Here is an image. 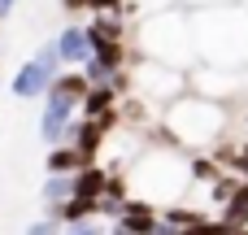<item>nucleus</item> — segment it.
<instances>
[{
  "label": "nucleus",
  "instance_id": "f257e3e1",
  "mask_svg": "<svg viewBox=\"0 0 248 235\" xmlns=\"http://www.w3.org/2000/svg\"><path fill=\"white\" fill-rule=\"evenodd\" d=\"M231 126V113L222 100H209L201 92H183L179 100H170L161 109V118L148 126L157 144H170V148H183V153H214L222 144Z\"/></svg>",
  "mask_w": 248,
  "mask_h": 235
},
{
  "label": "nucleus",
  "instance_id": "f03ea898",
  "mask_svg": "<svg viewBox=\"0 0 248 235\" xmlns=\"http://www.w3.org/2000/svg\"><path fill=\"white\" fill-rule=\"evenodd\" d=\"M192 44L196 61L222 65V70H248V4H214L192 9Z\"/></svg>",
  "mask_w": 248,
  "mask_h": 235
},
{
  "label": "nucleus",
  "instance_id": "7ed1b4c3",
  "mask_svg": "<svg viewBox=\"0 0 248 235\" xmlns=\"http://www.w3.org/2000/svg\"><path fill=\"white\" fill-rule=\"evenodd\" d=\"M126 183H131V196L153 201V205L166 209V205L187 201V192H192V161H187L183 148L157 144V148L135 153V161L126 170Z\"/></svg>",
  "mask_w": 248,
  "mask_h": 235
},
{
  "label": "nucleus",
  "instance_id": "20e7f679",
  "mask_svg": "<svg viewBox=\"0 0 248 235\" xmlns=\"http://www.w3.org/2000/svg\"><path fill=\"white\" fill-rule=\"evenodd\" d=\"M131 39H135V44H131L135 57H148V61H161V65H174V70H192V65H196L192 9H183V4L131 22Z\"/></svg>",
  "mask_w": 248,
  "mask_h": 235
},
{
  "label": "nucleus",
  "instance_id": "39448f33",
  "mask_svg": "<svg viewBox=\"0 0 248 235\" xmlns=\"http://www.w3.org/2000/svg\"><path fill=\"white\" fill-rule=\"evenodd\" d=\"M131 83H135V92H140L148 105H157V109H166L170 100H179L183 92H192V87H187V70H174V65L148 61V57H131Z\"/></svg>",
  "mask_w": 248,
  "mask_h": 235
},
{
  "label": "nucleus",
  "instance_id": "423d86ee",
  "mask_svg": "<svg viewBox=\"0 0 248 235\" xmlns=\"http://www.w3.org/2000/svg\"><path fill=\"white\" fill-rule=\"evenodd\" d=\"M65 65H61V57H57V44H39L22 65H17V74H13V96L17 100H39L48 87H52V78L61 74Z\"/></svg>",
  "mask_w": 248,
  "mask_h": 235
},
{
  "label": "nucleus",
  "instance_id": "0eeeda50",
  "mask_svg": "<svg viewBox=\"0 0 248 235\" xmlns=\"http://www.w3.org/2000/svg\"><path fill=\"white\" fill-rule=\"evenodd\" d=\"M187 87L201 92V96H209V100L231 105L235 96H244V92H248V70H222V65H205V61H196V65L187 70Z\"/></svg>",
  "mask_w": 248,
  "mask_h": 235
},
{
  "label": "nucleus",
  "instance_id": "6e6552de",
  "mask_svg": "<svg viewBox=\"0 0 248 235\" xmlns=\"http://www.w3.org/2000/svg\"><path fill=\"white\" fill-rule=\"evenodd\" d=\"M74 122H78V105H74V100H65L57 87H48V92H44V113H39V140H44L48 148L70 144Z\"/></svg>",
  "mask_w": 248,
  "mask_h": 235
},
{
  "label": "nucleus",
  "instance_id": "1a4fd4ad",
  "mask_svg": "<svg viewBox=\"0 0 248 235\" xmlns=\"http://www.w3.org/2000/svg\"><path fill=\"white\" fill-rule=\"evenodd\" d=\"M52 44H57V57H61L65 70H83L92 61V35H87V26H61V35Z\"/></svg>",
  "mask_w": 248,
  "mask_h": 235
},
{
  "label": "nucleus",
  "instance_id": "9d476101",
  "mask_svg": "<svg viewBox=\"0 0 248 235\" xmlns=\"http://www.w3.org/2000/svg\"><path fill=\"white\" fill-rule=\"evenodd\" d=\"M105 140H109V126L105 122H96V118H78L74 122V135H70V144L87 157V161H100V148H105Z\"/></svg>",
  "mask_w": 248,
  "mask_h": 235
},
{
  "label": "nucleus",
  "instance_id": "9b49d317",
  "mask_svg": "<svg viewBox=\"0 0 248 235\" xmlns=\"http://www.w3.org/2000/svg\"><path fill=\"white\" fill-rule=\"evenodd\" d=\"M118 222H122L131 235H153V227L161 222V214H157V205H153V201H140V196H131V201L122 205Z\"/></svg>",
  "mask_w": 248,
  "mask_h": 235
},
{
  "label": "nucleus",
  "instance_id": "f8f14e48",
  "mask_svg": "<svg viewBox=\"0 0 248 235\" xmlns=\"http://www.w3.org/2000/svg\"><path fill=\"white\" fill-rule=\"evenodd\" d=\"M109 179H113V170H109V166H100V161H92V166H83V170L74 174V196L100 201V196L109 192Z\"/></svg>",
  "mask_w": 248,
  "mask_h": 235
},
{
  "label": "nucleus",
  "instance_id": "ddd939ff",
  "mask_svg": "<svg viewBox=\"0 0 248 235\" xmlns=\"http://www.w3.org/2000/svg\"><path fill=\"white\" fill-rule=\"evenodd\" d=\"M83 166H92L74 144H57V148H48V174H78Z\"/></svg>",
  "mask_w": 248,
  "mask_h": 235
},
{
  "label": "nucleus",
  "instance_id": "4468645a",
  "mask_svg": "<svg viewBox=\"0 0 248 235\" xmlns=\"http://www.w3.org/2000/svg\"><path fill=\"white\" fill-rule=\"evenodd\" d=\"M222 222L227 227H248V179H235V188L222 205Z\"/></svg>",
  "mask_w": 248,
  "mask_h": 235
},
{
  "label": "nucleus",
  "instance_id": "2eb2a0df",
  "mask_svg": "<svg viewBox=\"0 0 248 235\" xmlns=\"http://www.w3.org/2000/svg\"><path fill=\"white\" fill-rule=\"evenodd\" d=\"M70 196H74V174H48L44 188H39L44 209H57V205H65Z\"/></svg>",
  "mask_w": 248,
  "mask_h": 235
},
{
  "label": "nucleus",
  "instance_id": "dca6fc26",
  "mask_svg": "<svg viewBox=\"0 0 248 235\" xmlns=\"http://www.w3.org/2000/svg\"><path fill=\"white\" fill-rule=\"evenodd\" d=\"M52 218H61V222H87V218H100V201H87V196H70L65 205H57V209H48Z\"/></svg>",
  "mask_w": 248,
  "mask_h": 235
},
{
  "label": "nucleus",
  "instance_id": "f3484780",
  "mask_svg": "<svg viewBox=\"0 0 248 235\" xmlns=\"http://www.w3.org/2000/svg\"><path fill=\"white\" fill-rule=\"evenodd\" d=\"M179 0H126L122 4V17L126 22H140V17H153V13H161V9H174Z\"/></svg>",
  "mask_w": 248,
  "mask_h": 235
},
{
  "label": "nucleus",
  "instance_id": "a211bd4d",
  "mask_svg": "<svg viewBox=\"0 0 248 235\" xmlns=\"http://www.w3.org/2000/svg\"><path fill=\"white\" fill-rule=\"evenodd\" d=\"M61 235H109V227H105V218H87V222H65Z\"/></svg>",
  "mask_w": 248,
  "mask_h": 235
},
{
  "label": "nucleus",
  "instance_id": "6ab92c4d",
  "mask_svg": "<svg viewBox=\"0 0 248 235\" xmlns=\"http://www.w3.org/2000/svg\"><path fill=\"white\" fill-rule=\"evenodd\" d=\"M61 231H65V222L52 218V214H44V218H35V222L26 227V235H61Z\"/></svg>",
  "mask_w": 248,
  "mask_h": 235
},
{
  "label": "nucleus",
  "instance_id": "aec40b11",
  "mask_svg": "<svg viewBox=\"0 0 248 235\" xmlns=\"http://www.w3.org/2000/svg\"><path fill=\"white\" fill-rule=\"evenodd\" d=\"M126 0H87V13H122Z\"/></svg>",
  "mask_w": 248,
  "mask_h": 235
},
{
  "label": "nucleus",
  "instance_id": "412c9836",
  "mask_svg": "<svg viewBox=\"0 0 248 235\" xmlns=\"http://www.w3.org/2000/svg\"><path fill=\"white\" fill-rule=\"evenodd\" d=\"M183 9H214V4H240V0H179Z\"/></svg>",
  "mask_w": 248,
  "mask_h": 235
},
{
  "label": "nucleus",
  "instance_id": "4be33fe9",
  "mask_svg": "<svg viewBox=\"0 0 248 235\" xmlns=\"http://www.w3.org/2000/svg\"><path fill=\"white\" fill-rule=\"evenodd\" d=\"M61 9H65V13H83V9H87V0H61Z\"/></svg>",
  "mask_w": 248,
  "mask_h": 235
},
{
  "label": "nucleus",
  "instance_id": "5701e85b",
  "mask_svg": "<svg viewBox=\"0 0 248 235\" xmlns=\"http://www.w3.org/2000/svg\"><path fill=\"white\" fill-rule=\"evenodd\" d=\"M153 235H179V227H170V222H166V218H161V222H157V227H153Z\"/></svg>",
  "mask_w": 248,
  "mask_h": 235
},
{
  "label": "nucleus",
  "instance_id": "b1692460",
  "mask_svg": "<svg viewBox=\"0 0 248 235\" xmlns=\"http://www.w3.org/2000/svg\"><path fill=\"white\" fill-rule=\"evenodd\" d=\"M13 4H17V0H0V17H9V13H13Z\"/></svg>",
  "mask_w": 248,
  "mask_h": 235
},
{
  "label": "nucleus",
  "instance_id": "393cba45",
  "mask_svg": "<svg viewBox=\"0 0 248 235\" xmlns=\"http://www.w3.org/2000/svg\"><path fill=\"white\" fill-rule=\"evenodd\" d=\"M222 235H248V227H227Z\"/></svg>",
  "mask_w": 248,
  "mask_h": 235
},
{
  "label": "nucleus",
  "instance_id": "a878e982",
  "mask_svg": "<svg viewBox=\"0 0 248 235\" xmlns=\"http://www.w3.org/2000/svg\"><path fill=\"white\" fill-rule=\"evenodd\" d=\"M244 4H248V0H244Z\"/></svg>",
  "mask_w": 248,
  "mask_h": 235
}]
</instances>
